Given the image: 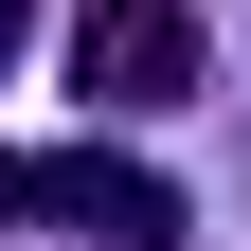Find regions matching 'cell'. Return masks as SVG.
I'll list each match as a JSON object with an SVG mask.
<instances>
[{
	"instance_id": "cell-3",
	"label": "cell",
	"mask_w": 251,
	"mask_h": 251,
	"mask_svg": "<svg viewBox=\"0 0 251 251\" xmlns=\"http://www.w3.org/2000/svg\"><path fill=\"white\" fill-rule=\"evenodd\" d=\"M18 36H36V18H18V0H0V72H18Z\"/></svg>"
},
{
	"instance_id": "cell-2",
	"label": "cell",
	"mask_w": 251,
	"mask_h": 251,
	"mask_svg": "<svg viewBox=\"0 0 251 251\" xmlns=\"http://www.w3.org/2000/svg\"><path fill=\"white\" fill-rule=\"evenodd\" d=\"M198 72H215V36L179 0H72V90L90 108H179Z\"/></svg>"
},
{
	"instance_id": "cell-1",
	"label": "cell",
	"mask_w": 251,
	"mask_h": 251,
	"mask_svg": "<svg viewBox=\"0 0 251 251\" xmlns=\"http://www.w3.org/2000/svg\"><path fill=\"white\" fill-rule=\"evenodd\" d=\"M0 233H90V251H179V179L108 144H0Z\"/></svg>"
}]
</instances>
